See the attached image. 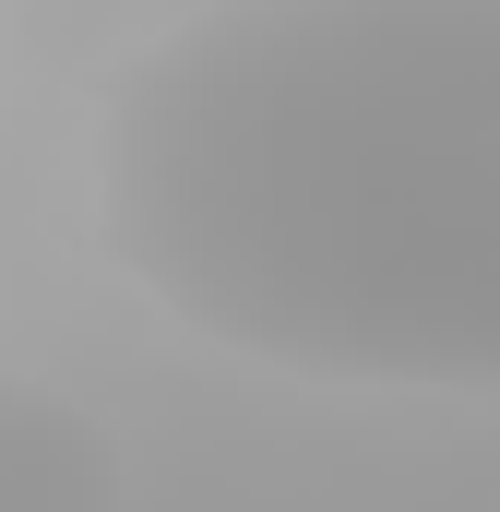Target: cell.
<instances>
[{
  "instance_id": "2",
  "label": "cell",
  "mask_w": 500,
  "mask_h": 512,
  "mask_svg": "<svg viewBox=\"0 0 500 512\" xmlns=\"http://www.w3.org/2000/svg\"><path fill=\"white\" fill-rule=\"evenodd\" d=\"M120 489L131 465L84 393L0 370V512H120Z\"/></svg>"
},
{
  "instance_id": "1",
  "label": "cell",
  "mask_w": 500,
  "mask_h": 512,
  "mask_svg": "<svg viewBox=\"0 0 500 512\" xmlns=\"http://www.w3.org/2000/svg\"><path fill=\"white\" fill-rule=\"evenodd\" d=\"M96 239L203 346L500 405V0H203L96 96Z\"/></svg>"
}]
</instances>
